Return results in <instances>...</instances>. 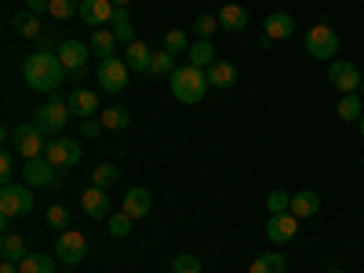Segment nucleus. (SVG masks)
<instances>
[{
	"label": "nucleus",
	"instance_id": "f257e3e1",
	"mask_svg": "<svg viewBox=\"0 0 364 273\" xmlns=\"http://www.w3.org/2000/svg\"><path fill=\"white\" fill-rule=\"evenodd\" d=\"M22 77H26V84L33 87V91H58V84H63V77H66V66L58 63V55L55 51H33L22 63Z\"/></svg>",
	"mask_w": 364,
	"mask_h": 273
},
{
	"label": "nucleus",
	"instance_id": "f03ea898",
	"mask_svg": "<svg viewBox=\"0 0 364 273\" xmlns=\"http://www.w3.org/2000/svg\"><path fill=\"white\" fill-rule=\"evenodd\" d=\"M168 84H171V95L178 99V102H186V106H197L204 95H208V73L204 70H197V66H178L171 77H168Z\"/></svg>",
	"mask_w": 364,
	"mask_h": 273
},
{
	"label": "nucleus",
	"instance_id": "7ed1b4c3",
	"mask_svg": "<svg viewBox=\"0 0 364 273\" xmlns=\"http://www.w3.org/2000/svg\"><path fill=\"white\" fill-rule=\"evenodd\" d=\"M33 204H37L33 186H26V182H4V186H0V215H4V223L29 215Z\"/></svg>",
	"mask_w": 364,
	"mask_h": 273
},
{
	"label": "nucleus",
	"instance_id": "20e7f679",
	"mask_svg": "<svg viewBox=\"0 0 364 273\" xmlns=\"http://www.w3.org/2000/svg\"><path fill=\"white\" fill-rule=\"evenodd\" d=\"M70 117H73V113H70L66 99L58 95V91H51V102L41 106V109L33 113V124H37L48 139H55V135H63V128H66V120H70Z\"/></svg>",
	"mask_w": 364,
	"mask_h": 273
},
{
	"label": "nucleus",
	"instance_id": "39448f33",
	"mask_svg": "<svg viewBox=\"0 0 364 273\" xmlns=\"http://www.w3.org/2000/svg\"><path fill=\"white\" fill-rule=\"evenodd\" d=\"M306 55L310 58H321V63H331V58L339 55V33L331 26H324V22H317V26H310L306 29Z\"/></svg>",
	"mask_w": 364,
	"mask_h": 273
},
{
	"label": "nucleus",
	"instance_id": "423d86ee",
	"mask_svg": "<svg viewBox=\"0 0 364 273\" xmlns=\"http://www.w3.org/2000/svg\"><path fill=\"white\" fill-rule=\"evenodd\" d=\"M8 142H11V149H15L22 161H33V157H44L48 135L37 124H18L15 132H8Z\"/></svg>",
	"mask_w": 364,
	"mask_h": 273
},
{
	"label": "nucleus",
	"instance_id": "0eeeda50",
	"mask_svg": "<svg viewBox=\"0 0 364 273\" xmlns=\"http://www.w3.org/2000/svg\"><path fill=\"white\" fill-rule=\"evenodd\" d=\"M44 157L55 164V168H77L80 164V157H84V146L77 142V139H48V146H44Z\"/></svg>",
	"mask_w": 364,
	"mask_h": 273
},
{
	"label": "nucleus",
	"instance_id": "6e6552de",
	"mask_svg": "<svg viewBox=\"0 0 364 273\" xmlns=\"http://www.w3.org/2000/svg\"><path fill=\"white\" fill-rule=\"evenodd\" d=\"M328 80L339 87V95H353V91H360V70L350 63V58H331L328 63Z\"/></svg>",
	"mask_w": 364,
	"mask_h": 273
},
{
	"label": "nucleus",
	"instance_id": "1a4fd4ad",
	"mask_svg": "<svg viewBox=\"0 0 364 273\" xmlns=\"http://www.w3.org/2000/svg\"><path fill=\"white\" fill-rule=\"evenodd\" d=\"M84 255H87L84 233H77V230H63V233H58V240H55V259L58 262H63V266H77Z\"/></svg>",
	"mask_w": 364,
	"mask_h": 273
},
{
	"label": "nucleus",
	"instance_id": "9d476101",
	"mask_svg": "<svg viewBox=\"0 0 364 273\" xmlns=\"http://www.w3.org/2000/svg\"><path fill=\"white\" fill-rule=\"evenodd\" d=\"M128 63H124V58H102V63H99V73H95V80H99V87L102 91H109V95H113V91H124V84H128Z\"/></svg>",
	"mask_w": 364,
	"mask_h": 273
},
{
	"label": "nucleus",
	"instance_id": "9b49d317",
	"mask_svg": "<svg viewBox=\"0 0 364 273\" xmlns=\"http://www.w3.org/2000/svg\"><path fill=\"white\" fill-rule=\"evenodd\" d=\"M22 182L33 190H44V186H58V171L48 157H33V161H22Z\"/></svg>",
	"mask_w": 364,
	"mask_h": 273
},
{
	"label": "nucleus",
	"instance_id": "f8f14e48",
	"mask_svg": "<svg viewBox=\"0 0 364 273\" xmlns=\"http://www.w3.org/2000/svg\"><path fill=\"white\" fill-rule=\"evenodd\" d=\"M299 215H291V211H281V215H269L266 223V240L269 245H288V240H295L299 233Z\"/></svg>",
	"mask_w": 364,
	"mask_h": 273
},
{
	"label": "nucleus",
	"instance_id": "ddd939ff",
	"mask_svg": "<svg viewBox=\"0 0 364 273\" xmlns=\"http://www.w3.org/2000/svg\"><path fill=\"white\" fill-rule=\"evenodd\" d=\"M80 208H84V215H87V219H95V223L109 219V190H102V186H87V190L80 193Z\"/></svg>",
	"mask_w": 364,
	"mask_h": 273
},
{
	"label": "nucleus",
	"instance_id": "4468645a",
	"mask_svg": "<svg viewBox=\"0 0 364 273\" xmlns=\"http://www.w3.org/2000/svg\"><path fill=\"white\" fill-rule=\"evenodd\" d=\"M58 63L66 66V73H84V63L91 55V44H80V41H63L58 44Z\"/></svg>",
	"mask_w": 364,
	"mask_h": 273
},
{
	"label": "nucleus",
	"instance_id": "2eb2a0df",
	"mask_svg": "<svg viewBox=\"0 0 364 273\" xmlns=\"http://www.w3.org/2000/svg\"><path fill=\"white\" fill-rule=\"evenodd\" d=\"M113 11H117L113 0H84V4H80V22H87L91 29H106Z\"/></svg>",
	"mask_w": 364,
	"mask_h": 273
},
{
	"label": "nucleus",
	"instance_id": "dca6fc26",
	"mask_svg": "<svg viewBox=\"0 0 364 273\" xmlns=\"http://www.w3.org/2000/svg\"><path fill=\"white\" fill-rule=\"evenodd\" d=\"M66 106H70V113H73V117H80V120L95 117V113H102V106H99V95H95V91H87V87H77L73 95L66 99Z\"/></svg>",
	"mask_w": 364,
	"mask_h": 273
},
{
	"label": "nucleus",
	"instance_id": "f3484780",
	"mask_svg": "<svg viewBox=\"0 0 364 273\" xmlns=\"http://www.w3.org/2000/svg\"><path fill=\"white\" fill-rule=\"evenodd\" d=\"M291 33H295V18H291L288 11H269V15H266L262 37H269V41H288Z\"/></svg>",
	"mask_w": 364,
	"mask_h": 273
},
{
	"label": "nucleus",
	"instance_id": "a211bd4d",
	"mask_svg": "<svg viewBox=\"0 0 364 273\" xmlns=\"http://www.w3.org/2000/svg\"><path fill=\"white\" fill-rule=\"evenodd\" d=\"M215 18H219V29H226V33H245L252 22L248 8H240V4H223Z\"/></svg>",
	"mask_w": 364,
	"mask_h": 273
},
{
	"label": "nucleus",
	"instance_id": "6ab92c4d",
	"mask_svg": "<svg viewBox=\"0 0 364 273\" xmlns=\"http://www.w3.org/2000/svg\"><path fill=\"white\" fill-rule=\"evenodd\" d=\"M149 208H154V197H149V190L135 186V190L124 193V215H132V219H146V215H149Z\"/></svg>",
	"mask_w": 364,
	"mask_h": 273
},
{
	"label": "nucleus",
	"instance_id": "aec40b11",
	"mask_svg": "<svg viewBox=\"0 0 364 273\" xmlns=\"http://www.w3.org/2000/svg\"><path fill=\"white\" fill-rule=\"evenodd\" d=\"M124 63L132 73H149V63H154V51H149L142 41H132L128 51H124Z\"/></svg>",
	"mask_w": 364,
	"mask_h": 273
},
{
	"label": "nucleus",
	"instance_id": "412c9836",
	"mask_svg": "<svg viewBox=\"0 0 364 273\" xmlns=\"http://www.w3.org/2000/svg\"><path fill=\"white\" fill-rule=\"evenodd\" d=\"M219 58H215V44L211 41H197V44H190V51H186V66H197V70H208V66H215Z\"/></svg>",
	"mask_w": 364,
	"mask_h": 273
},
{
	"label": "nucleus",
	"instance_id": "4be33fe9",
	"mask_svg": "<svg viewBox=\"0 0 364 273\" xmlns=\"http://www.w3.org/2000/svg\"><path fill=\"white\" fill-rule=\"evenodd\" d=\"M321 211V197L314 193V190H299V193H291V215H299V219H314Z\"/></svg>",
	"mask_w": 364,
	"mask_h": 273
},
{
	"label": "nucleus",
	"instance_id": "5701e85b",
	"mask_svg": "<svg viewBox=\"0 0 364 273\" xmlns=\"http://www.w3.org/2000/svg\"><path fill=\"white\" fill-rule=\"evenodd\" d=\"M204 73H208V84H211V87H223V91H226V87L237 84V66H233V63H223V58H219L215 66H208Z\"/></svg>",
	"mask_w": 364,
	"mask_h": 273
},
{
	"label": "nucleus",
	"instance_id": "b1692460",
	"mask_svg": "<svg viewBox=\"0 0 364 273\" xmlns=\"http://www.w3.org/2000/svg\"><path fill=\"white\" fill-rule=\"evenodd\" d=\"M109 29L117 33V41H120V44H132V41H135V22H132L128 8H117V11H113V18H109Z\"/></svg>",
	"mask_w": 364,
	"mask_h": 273
},
{
	"label": "nucleus",
	"instance_id": "393cba45",
	"mask_svg": "<svg viewBox=\"0 0 364 273\" xmlns=\"http://www.w3.org/2000/svg\"><path fill=\"white\" fill-rule=\"evenodd\" d=\"M117 33L113 29H95V33H91V55H99V58H113L117 55Z\"/></svg>",
	"mask_w": 364,
	"mask_h": 273
},
{
	"label": "nucleus",
	"instance_id": "a878e982",
	"mask_svg": "<svg viewBox=\"0 0 364 273\" xmlns=\"http://www.w3.org/2000/svg\"><path fill=\"white\" fill-rule=\"evenodd\" d=\"M29 252H26V240L18 233H4L0 237V259L4 262H22Z\"/></svg>",
	"mask_w": 364,
	"mask_h": 273
},
{
	"label": "nucleus",
	"instance_id": "bb28decb",
	"mask_svg": "<svg viewBox=\"0 0 364 273\" xmlns=\"http://www.w3.org/2000/svg\"><path fill=\"white\" fill-rule=\"evenodd\" d=\"M11 22H15V33H18V37H29V41H37V37L44 33V22H41V18H37L33 11H18V15H15Z\"/></svg>",
	"mask_w": 364,
	"mask_h": 273
},
{
	"label": "nucleus",
	"instance_id": "cd10ccee",
	"mask_svg": "<svg viewBox=\"0 0 364 273\" xmlns=\"http://www.w3.org/2000/svg\"><path fill=\"white\" fill-rule=\"evenodd\" d=\"M99 120H102L106 132H124L132 124V113H128V106H109V109L99 113Z\"/></svg>",
	"mask_w": 364,
	"mask_h": 273
},
{
	"label": "nucleus",
	"instance_id": "c85d7f7f",
	"mask_svg": "<svg viewBox=\"0 0 364 273\" xmlns=\"http://www.w3.org/2000/svg\"><path fill=\"white\" fill-rule=\"evenodd\" d=\"M284 269H288V259H284L281 252H266V255H259V259L252 262L248 273H284Z\"/></svg>",
	"mask_w": 364,
	"mask_h": 273
},
{
	"label": "nucleus",
	"instance_id": "c756f323",
	"mask_svg": "<svg viewBox=\"0 0 364 273\" xmlns=\"http://www.w3.org/2000/svg\"><path fill=\"white\" fill-rule=\"evenodd\" d=\"M364 117V99L357 95H339V120H360Z\"/></svg>",
	"mask_w": 364,
	"mask_h": 273
},
{
	"label": "nucleus",
	"instance_id": "7c9ffc66",
	"mask_svg": "<svg viewBox=\"0 0 364 273\" xmlns=\"http://www.w3.org/2000/svg\"><path fill=\"white\" fill-rule=\"evenodd\" d=\"M175 66V55L171 51H154V63H149V77H171Z\"/></svg>",
	"mask_w": 364,
	"mask_h": 273
},
{
	"label": "nucleus",
	"instance_id": "2f4dec72",
	"mask_svg": "<svg viewBox=\"0 0 364 273\" xmlns=\"http://www.w3.org/2000/svg\"><path fill=\"white\" fill-rule=\"evenodd\" d=\"M18 273H55V259L51 255H26L18 262Z\"/></svg>",
	"mask_w": 364,
	"mask_h": 273
},
{
	"label": "nucleus",
	"instance_id": "473e14b6",
	"mask_svg": "<svg viewBox=\"0 0 364 273\" xmlns=\"http://www.w3.org/2000/svg\"><path fill=\"white\" fill-rule=\"evenodd\" d=\"M80 4L84 0H51V18H58V22H66V18H73V15H80Z\"/></svg>",
	"mask_w": 364,
	"mask_h": 273
},
{
	"label": "nucleus",
	"instance_id": "72a5a7b5",
	"mask_svg": "<svg viewBox=\"0 0 364 273\" xmlns=\"http://www.w3.org/2000/svg\"><path fill=\"white\" fill-rule=\"evenodd\" d=\"M117 178H120V168H113V164H99L95 171H91V186H102V190H109Z\"/></svg>",
	"mask_w": 364,
	"mask_h": 273
},
{
	"label": "nucleus",
	"instance_id": "f704fd0d",
	"mask_svg": "<svg viewBox=\"0 0 364 273\" xmlns=\"http://www.w3.org/2000/svg\"><path fill=\"white\" fill-rule=\"evenodd\" d=\"M164 51H171V55L190 51V37H186V29H168V33H164Z\"/></svg>",
	"mask_w": 364,
	"mask_h": 273
},
{
	"label": "nucleus",
	"instance_id": "c9c22d12",
	"mask_svg": "<svg viewBox=\"0 0 364 273\" xmlns=\"http://www.w3.org/2000/svg\"><path fill=\"white\" fill-rule=\"evenodd\" d=\"M44 219H48L51 230H66V226H70V208H66V204H51Z\"/></svg>",
	"mask_w": 364,
	"mask_h": 273
},
{
	"label": "nucleus",
	"instance_id": "e433bc0d",
	"mask_svg": "<svg viewBox=\"0 0 364 273\" xmlns=\"http://www.w3.org/2000/svg\"><path fill=\"white\" fill-rule=\"evenodd\" d=\"M266 208H269V215H281V211H291V193H284V190H273V193L266 197Z\"/></svg>",
	"mask_w": 364,
	"mask_h": 273
},
{
	"label": "nucleus",
	"instance_id": "4c0bfd02",
	"mask_svg": "<svg viewBox=\"0 0 364 273\" xmlns=\"http://www.w3.org/2000/svg\"><path fill=\"white\" fill-rule=\"evenodd\" d=\"M171 273H204L197 255H175L171 259Z\"/></svg>",
	"mask_w": 364,
	"mask_h": 273
},
{
	"label": "nucleus",
	"instance_id": "58836bf2",
	"mask_svg": "<svg viewBox=\"0 0 364 273\" xmlns=\"http://www.w3.org/2000/svg\"><path fill=\"white\" fill-rule=\"evenodd\" d=\"M193 29H197V41H208V37L219 29V18H215V15H197Z\"/></svg>",
	"mask_w": 364,
	"mask_h": 273
},
{
	"label": "nucleus",
	"instance_id": "ea45409f",
	"mask_svg": "<svg viewBox=\"0 0 364 273\" xmlns=\"http://www.w3.org/2000/svg\"><path fill=\"white\" fill-rule=\"evenodd\" d=\"M132 215H124V211H120V215H109V237H128L132 233Z\"/></svg>",
	"mask_w": 364,
	"mask_h": 273
},
{
	"label": "nucleus",
	"instance_id": "a19ab883",
	"mask_svg": "<svg viewBox=\"0 0 364 273\" xmlns=\"http://www.w3.org/2000/svg\"><path fill=\"white\" fill-rule=\"evenodd\" d=\"M106 128H102V120H95V117H87V120H80V135L84 139H99Z\"/></svg>",
	"mask_w": 364,
	"mask_h": 273
},
{
	"label": "nucleus",
	"instance_id": "79ce46f5",
	"mask_svg": "<svg viewBox=\"0 0 364 273\" xmlns=\"http://www.w3.org/2000/svg\"><path fill=\"white\" fill-rule=\"evenodd\" d=\"M11 175H15V154H11V149H4V154H0V178L11 182Z\"/></svg>",
	"mask_w": 364,
	"mask_h": 273
},
{
	"label": "nucleus",
	"instance_id": "37998d69",
	"mask_svg": "<svg viewBox=\"0 0 364 273\" xmlns=\"http://www.w3.org/2000/svg\"><path fill=\"white\" fill-rule=\"evenodd\" d=\"M37 51H58L55 33H41V37H37Z\"/></svg>",
	"mask_w": 364,
	"mask_h": 273
},
{
	"label": "nucleus",
	"instance_id": "c03bdc74",
	"mask_svg": "<svg viewBox=\"0 0 364 273\" xmlns=\"http://www.w3.org/2000/svg\"><path fill=\"white\" fill-rule=\"evenodd\" d=\"M48 8H51V0H26V11H33V15H41Z\"/></svg>",
	"mask_w": 364,
	"mask_h": 273
},
{
	"label": "nucleus",
	"instance_id": "a18cd8bd",
	"mask_svg": "<svg viewBox=\"0 0 364 273\" xmlns=\"http://www.w3.org/2000/svg\"><path fill=\"white\" fill-rule=\"evenodd\" d=\"M0 273H18V262H0Z\"/></svg>",
	"mask_w": 364,
	"mask_h": 273
},
{
	"label": "nucleus",
	"instance_id": "49530a36",
	"mask_svg": "<svg viewBox=\"0 0 364 273\" xmlns=\"http://www.w3.org/2000/svg\"><path fill=\"white\" fill-rule=\"evenodd\" d=\"M132 4V0H113V8H128Z\"/></svg>",
	"mask_w": 364,
	"mask_h": 273
},
{
	"label": "nucleus",
	"instance_id": "de8ad7c7",
	"mask_svg": "<svg viewBox=\"0 0 364 273\" xmlns=\"http://www.w3.org/2000/svg\"><path fill=\"white\" fill-rule=\"evenodd\" d=\"M357 128H360V139H364V117H360V120H357Z\"/></svg>",
	"mask_w": 364,
	"mask_h": 273
},
{
	"label": "nucleus",
	"instance_id": "09e8293b",
	"mask_svg": "<svg viewBox=\"0 0 364 273\" xmlns=\"http://www.w3.org/2000/svg\"><path fill=\"white\" fill-rule=\"evenodd\" d=\"M357 95H360V99H364V80H360V91H357Z\"/></svg>",
	"mask_w": 364,
	"mask_h": 273
},
{
	"label": "nucleus",
	"instance_id": "8fccbe9b",
	"mask_svg": "<svg viewBox=\"0 0 364 273\" xmlns=\"http://www.w3.org/2000/svg\"><path fill=\"white\" fill-rule=\"evenodd\" d=\"M328 273H343V269H328Z\"/></svg>",
	"mask_w": 364,
	"mask_h": 273
}]
</instances>
